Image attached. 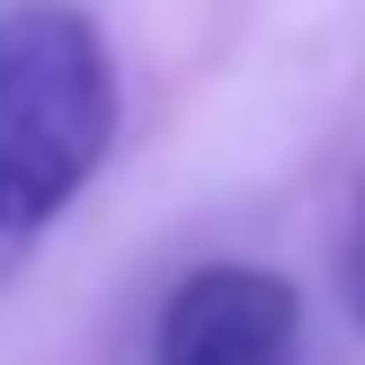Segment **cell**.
<instances>
[{
	"mask_svg": "<svg viewBox=\"0 0 365 365\" xmlns=\"http://www.w3.org/2000/svg\"><path fill=\"white\" fill-rule=\"evenodd\" d=\"M348 294H356V321H365V214H356V277H348Z\"/></svg>",
	"mask_w": 365,
	"mask_h": 365,
	"instance_id": "obj_3",
	"label": "cell"
},
{
	"mask_svg": "<svg viewBox=\"0 0 365 365\" xmlns=\"http://www.w3.org/2000/svg\"><path fill=\"white\" fill-rule=\"evenodd\" d=\"M152 365H303V294L277 267H196L160 303Z\"/></svg>",
	"mask_w": 365,
	"mask_h": 365,
	"instance_id": "obj_2",
	"label": "cell"
},
{
	"mask_svg": "<svg viewBox=\"0 0 365 365\" xmlns=\"http://www.w3.org/2000/svg\"><path fill=\"white\" fill-rule=\"evenodd\" d=\"M116 143V63L89 9L18 0L0 9V277L81 205Z\"/></svg>",
	"mask_w": 365,
	"mask_h": 365,
	"instance_id": "obj_1",
	"label": "cell"
}]
</instances>
